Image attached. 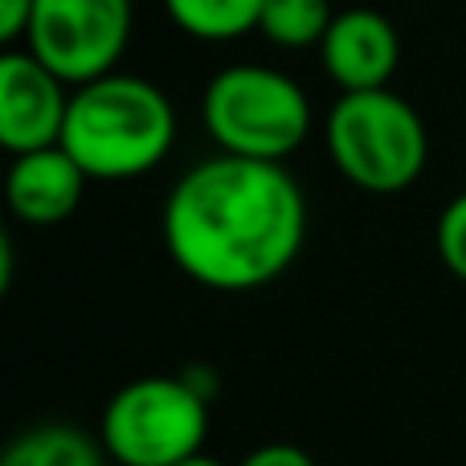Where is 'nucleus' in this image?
<instances>
[{"mask_svg":"<svg viewBox=\"0 0 466 466\" xmlns=\"http://www.w3.org/2000/svg\"><path fill=\"white\" fill-rule=\"evenodd\" d=\"M74 86L29 49L0 54V144L8 156L62 144Z\"/></svg>","mask_w":466,"mask_h":466,"instance_id":"0eeeda50","label":"nucleus"},{"mask_svg":"<svg viewBox=\"0 0 466 466\" xmlns=\"http://www.w3.org/2000/svg\"><path fill=\"white\" fill-rule=\"evenodd\" d=\"M209 393L197 377H136L106 401L98 442L119 466H177L205 451Z\"/></svg>","mask_w":466,"mask_h":466,"instance_id":"39448f33","label":"nucleus"},{"mask_svg":"<svg viewBox=\"0 0 466 466\" xmlns=\"http://www.w3.org/2000/svg\"><path fill=\"white\" fill-rule=\"evenodd\" d=\"M33 5H37V0H0V41H5L8 49L29 37Z\"/></svg>","mask_w":466,"mask_h":466,"instance_id":"2eb2a0df","label":"nucleus"},{"mask_svg":"<svg viewBox=\"0 0 466 466\" xmlns=\"http://www.w3.org/2000/svg\"><path fill=\"white\" fill-rule=\"evenodd\" d=\"M266 0H164L172 25L193 41H238L258 29Z\"/></svg>","mask_w":466,"mask_h":466,"instance_id":"9b49d317","label":"nucleus"},{"mask_svg":"<svg viewBox=\"0 0 466 466\" xmlns=\"http://www.w3.org/2000/svg\"><path fill=\"white\" fill-rule=\"evenodd\" d=\"M131 0H37L25 49L70 86L115 74L131 41Z\"/></svg>","mask_w":466,"mask_h":466,"instance_id":"423d86ee","label":"nucleus"},{"mask_svg":"<svg viewBox=\"0 0 466 466\" xmlns=\"http://www.w3.org/2000/svg\"><path fill=\"white\" fill-rule=\"evenodd\" d=\"M328 156L360 193L393 197L426 172L430 131L413 103L389 86L344 90L328 111Z\"/></svg>","mask_w":466,"mask_h":466,"instance_id":"7ed1b4c3","label":"nucleus"},{"mask_svg":"<svg viewBox=\"0 0 466 466\" xmlns=\"http://www.w3.org/2000/svg\"><path fill=\"white\" fill-rule=\"evenodd\" d=\"M331 21H336L331 0H266L258 33L282 49H307V46L319 49Z\"/></svg>","mask_w":466,"mask_h":466,"instance_id":"f8f14e48","label":"nucleus"},{"mask_svg":"<svg viewBox=\"0 0 466 466\" xmlns=\"http://www.w3.org/2000/svg\"><path fill=\"white\" fill-rule=\"evenodd\" d=\"M434 241H438V258H442V266L459 282H466V193H459L442 209Z\"/></svg>","mask_w":466,"mask_h":466,"instance_id":"ddd939ff","label":"nucleus"},{"mask_svg":"<svg viewBox=\"0 0 466 466\" xmlns=\"http://www.w3.org/2000/svg\"><path fill=\"white\" fill-rule=\"evenodd\" d=\"M177 144V106L139 74H103L74 86L62 147L90 180H139L168 160Z\"/></svg>","mask_w":466,"mask_h":466,"instance_id":"f03ea898","label":"nucleus"},{"mask_svg":"<svg viewBox=\"0 0 466 466\" xmlns=\"http://www.w3.org/2000/svg\"><path fill=\"white\" fill-rule=\"evenodd\" d=\"M90 177L62 144L37 147V152L13 156L5 177V197L8 209L25 226H62L78 213L82 193H86Z\"/></svg>","mask_w":466,"mask_h":466,"instance_id":"1a4fd4ad","label":"nucleus"},{"mask_svg":"<svg viewBox=\"0 0 466 466\" xmlns=\"http://www.w3.org/2000/svg\"><path fill=\"white\" fill-rule=\"evenodd\" d=\"M201 119L221 152L282 164L307 144L315 111L307 90L290 74L241 62L209 78Z\"/></svg>","mask_w":466,"mask_h":466,"instance_id":"20e7f679","label":"nucleus"},{"mask_svg":"<svg viewBox=\"0 0 466 466\" xmlns=\"http://www.w3.org/2000/svg\"><path fill=\"white\" fill-rule=\"evenodd\" d=\"M238 466H315V459L295 442H262V446H254Z\"/></svg>","mask_w":466,"mask_h":466,"instance_id":"4468645a","label":"nucleus"},{"mask_svg":"<svg viewBox=\"0 0 466 466\" xmlns=\"http://www.w3.org/2000/svg\"><path fill=\"white\" fill-rule=\"evenodd\" d=\"M160 233L185 279L246 295L295 266L307 241V197L287 164L218 152L172 185Z\"/></svg>","mask_w":466,"mask_h":466,"instance_id":"f257e3e1","label":"nucleus"},{"mask_svg":"<svg viewBox=\"0 0 466 466\" xmlns=\"http://www.w3.org/2000/svg\"><path fill=\"white\" fill-rule=\"evenodd\" d=\"M177 466H226V462H221V459H213V454H193V459H185V462H177Z\"/></svg>","mask_w":466,"mask_h":466,"instance_id":"dca6fc26","label":"nucleus"},{"mask_svg":"<svg viewBox=\"0 0 466 466\" xmlns=\"http://www.w3.org/2000/svg\"><path fill=\"white\" fill-rule=\"evenodd\" d=\"M0 466H106V451L86 430L66 426V421H46L29 426L5 446Z\"/></svg>","mask_w":466,"mask_h":466,"instance_id":"9d476101","label":"nucleus"},{"mask_svg":"<svg viewBox=\"0 0 466 466\" xmlns=\"http://www.w3.org/2000/svg\"><path fill=\"white\" fill-rule=\"evenodd\" d=\"M323 74L339 90H380L401 66L397 25L377 8H344L319 41Z\"/></svg>","mask_w":466,"mask_h":466,"instance_id":"6e6552de","label":"nucleus"}]
</instances>
